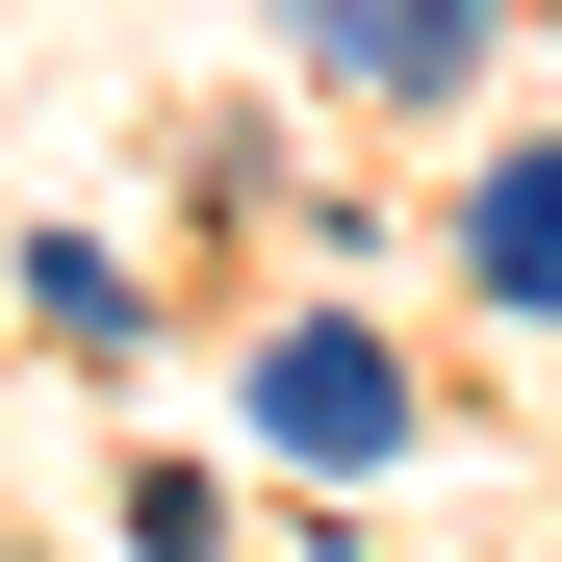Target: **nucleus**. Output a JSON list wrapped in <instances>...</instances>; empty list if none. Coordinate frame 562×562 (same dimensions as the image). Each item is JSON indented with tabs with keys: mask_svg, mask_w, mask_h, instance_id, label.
<instances>
[{
	"mask_svg": "<svg viewBox=\"0 0 562 562\" xmlns=\"http://www.w3.org/2000/svg\"><path fill=\"white\" fill-rule=\"evenodd\" d=\"M460 256H486V307H562V154H486V205H460Z\"/></svg>",
	"mask_w": 562,
	"mask_h": 562,
	"instance_id": "nucleus-2",
	"label": "nucleus"
},
{
	"mask_svg": "<svg viewBox=\"0 0 562 562\" xmlns=\"http://www.w3.org/2000/svg\"><path fill=\"white\" fill-rule=\"evenodd\" d=\"M26 307H52L77 358H128V281H103V231H26Z\"/></svg>",
	"mask_w": 562,
	"mask_h": 562,
	"instance_id": "nucleus-4",
	"label": "nucleus"
},
{
	"mask_svg": "<svg viewBox=\"0 0 562 562\" xmlns=\"http://www.w3.org/2000/svg\"><path fill=\"white\" fill-rule=\"evenodd\" d=\"M256 435H281V460H384V435H409V358L358 333V307H307V333H256Z\"/></svg>",
	"mask_w": 562,
	"mask_h": 562,
	"instance_id": "nucleus-1",
	"label": "nucleus"
},
{
	"mask_svg": "<svg viewBox=\"0 0 562 562\" xmlns=\"http://www.w3.org/2000/svg\"><path fill=\"white\" fill-rule=\"evenodd\" d=\"M460 26H486V0H333V77H358V103H435Z\"/></svg>",
	"mask_w": 562,
	"mask_h": 562,
	"instance_id": "nucleus-3",
	"label": "nucleus"
}]
</instances>
